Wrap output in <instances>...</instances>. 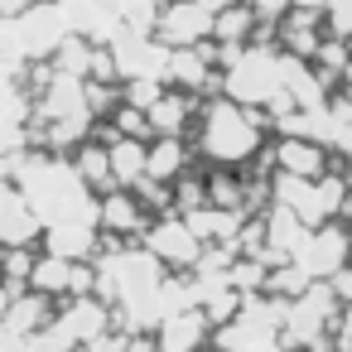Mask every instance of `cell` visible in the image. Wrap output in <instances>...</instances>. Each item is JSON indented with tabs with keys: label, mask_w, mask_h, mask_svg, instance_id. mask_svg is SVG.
Returning a JSON list of instances; mask_svg holds the SVG:
<instances>
[{
	"label": "cell",
	"mask_w": 352,
	"mask_h": 352,
	"mask_svg": "<svg viewBox=\"0 0 352 352\" xmlns=\"http://www.w3.org/2000/svg\"><path fill=\"white\" fill-rule=\"evenodd\" d=\"M212 150H217V155H246V150H251V131H246V121H241L232 107H222V111L212 116Z\"/></svg>",
	"instance_id": "6da1fadb"
}]
</instances>
